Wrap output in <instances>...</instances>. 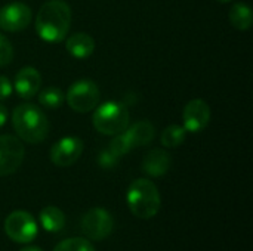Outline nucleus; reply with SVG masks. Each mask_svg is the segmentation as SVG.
I'll list each match as a JSON object with an SVG mask.
<instances>
[{
  "instance_id": "nucleus-8",
  "label": "nucleus",
  "mask_w": 253,
  "mask_h": 251,
  "mask_svg": "<svg viewBox=\"0 0 253 251\" xmlns=\"http://www.w3.org/2000/svg\"><path fill=\"white\" fill-rule=\"evenodd\" d=\"M25 155L24 143L12 135H0V178L15 173Z\"/></svg>"
},
{
  "instance_id": "nucleus-21",
  "label": "nucleus",
  "mask_w": 253,
  "mask_h": 251,
  "mask_svg": "<svg viewBox=\"0 0 253 251\" xmlns=\"http://www.w3.org/2000/svg\"><path fill=\"white\" fill-rule=\"evenodd\" d=\"M13 59V46L12 43L0 33V67H6Z\"/></svg>"
},
{
  "instance_id": "nucleus-14",
  "label": "nucleus",
  "mask_w": 253,
  "mask_h": 251,
  "mask_svg": "<svg viewBox=\"0 0 253 251\" xmlns=\"http://www.w3.org/2000/svg\"><path fill=\"white\" fill-rule=\"evenodd\" d=\"M172 166V158L165 149H151L142 160V170L151 178L165 176Z\"/></svg>"
},
{
  "instance_id": "nucleus-1",
  "label": "nucleus",
  "mask_w": 253,
  "mask_h": 251,
  "mask_svg": "<svg viewBox=\"0 0 253 251\" xmlns=\"http://www.w3.org/2000/svg\"><path fill=\"white\" fill-rule=\"evenodd\" d=\"M71 25V9L64 0H47L36 16V33L47 43L62 41Z\"/></svg>"
},
{
  "instance_id": "nucleus-6",
  "label": "nucleus",
  "mask_w": 253,
  "mask_h": 251,
  "mask_svg": "<svg viewBox=\"0 0 253 251\" xmlns=\"http://www.w3.org/2000/svg\"><path fill=\"white\" fill-rule=\"evenodd\" d=\"M4 232L6 235L18 244H30L36 240L39 232V225L36 219L22 210L12 212L4 220Z\"/></svg>"
},
{
  "instance_id": "nucleus-13",
  "label": "nucleus",
  "mask_w": 253,
  "mask_h": 251,
  "mask_svg": "<svg viewBox=\"0 0 253 251\" xmlns=\"http://www.w3.org/2000/svg\"><path fill=\"white\" fill-rule=\"evenodd\" d=\"M122 136L132 151L133 148H141V146L150 145L156 136V129L150 121L141 120V121L132 124L130 127L127 126V129L122 133Z\"/></svg>"
},
{
  "instance_id": "nucleus-18",
  "label": "nucleus",
  "mask_w": 253,
  "mask_h": 251,
  "mask_svg": "<svg viewBox=\"0 0 253 251\" xmlns=\"http://www.w3.org/2000/svg\"><path fill=\"white\" fill-rule=\"evenodd\" d=\"M37 98H39V104L43 108H47V109H58L65 101L64 92L59 87H55V86L44 87L43 90H40L37 93Z\"/></svg>"
},
{
  "instance_id": "nucleus-9",
  "label": "nucleus",
  "mask_w": 253,
  "mask_h": 251,
  "mask_svg": "<svg viewBox=\"0 0 253 251\" xmlns=\"http://www.w3.org/2000/svg\"><path fill=\"white\" fill-rule=\"evenodd\" d=\"M84 143L77 136H65L53 143L49 157L50 161L58 167H70L82 157Z\"/></svg>"
},
{
  "instance_id": "nucleus-3",
  "label": "nucleus",
  "mask_w": 253,
  "mask_h": 251,
  "mask_svg": "<svg viewBox=\"0 0 253 251\" xmlns=\"http://www.w3.org/2000/svg\"><path fill=\"white\" fill-rule=\"evenodd\" d=\"M126 201L130 213L141 220H148L154 217L162 206L157 186L150 179L144 178L136 179L130 183L126 194Z\"/></svg>"
},
{
  "instance_id": "nucleus-15",
  "label": "nucleus",
  "mask_w": 253,
  "mask_h": 251,
  "mask_svg": "<svg viewBox=\"0 0 253 251\" xmlns=\"http://www.w3.org/2000/svg\"><path fill=\"white\" fill-rule=\"evenodd\" d=\"M65 49L76 59H86L95 50V40L87 33H76L65 41Z\"/></svg>"
},
{
  "instance_id": "nucleus-4",
  "label": "nucleus",
  "mask_w": 253,
  "mask_h": 251,
  "mask_svg": "<svg viewBox=\"0 0 253 251\" xmlns=\"http://www.w3.org/2000/svg\"><path fill=\"white\" fill-rule=\"evenodd\" d=\"M93 127L105 136H117L129 126V111L117 101H108L96 107L92 117Z\"/></svg>"
},
{
  "instance_id": "nucleus-17",
  "label": "nucleus",
  "mask_w": 253,
  "mask_h": 251,
  "mask_svg": "<svg viewBox=\"0 0 253 251\" xmlns=\"http://www.w3.org/2000/svg\"><path fill=\"white\" fill-rule=\"evenodd\" d=\"M228 19L234 28L240 31H246L252 27L253 13L252 9L245 3H234L230 9Z\"/></svg>"
},
{
  "instance_id": "nucleus-26",
  "label": "nucleus",
  "mask_w": 253,
  "mask_h": 251,
  "mask_svg": "<svg viewBox=\"0 0 253 251\" xmlns=\"http://www.w3.org/2000/svg\"><path fill=\"white\" fill-rule=\"evenodd\" d=\"M216 1H219V3H228V1H233V0H216Z\"/></svg>"
},
{
  "instance_id": "nucleus-5",
  "label": "nucleus",
  "mask_w": 253,
  "mask_h": 251,
  "mask_svg": "<svg viewBox=\"0 0 253 251\" xmlns=\"http://www.w3.org/2000/svg\"><path fill=\"white\" fill-rule=\"evenodd\" d=\"M101 92L95 81L82 78L74 81L68 92L65 93V101L68 107L80 114H86L92 109H95L99 104Z\"/></svg>"
},
{
  "instance_id": "nucleus-24",
  "label": "nucleus",
  "mask_w": 253,
  "mask_h": 251,
  "mask_svg": "<svg viewBox=\"0 0 253 251\" xmlns=\"http://www.w3.org/2000/svg\"><path fill=\"white\" fill-rule=\"evenodd\" d=\"M7 121V109L4 105H0V129L6 124Z\"/></svg>"
},
{
  "instance_id": "nucleus-20",
  "label": "nucleus",
  "mask_w": 253,
  "mask_h": 251,
  "mask_svg": "<svg viewBox=\"0 0 253 251\" xmlns=\"http://www.w3.org/2000/svg\"><path fill=\"white\" fill-rule=\"evenodd\" d=\"M53 251H96L95 247L87 241V238H67L56 244Z\"/></svg>"
},
{
  "instance_id": "nucleus-12",
  "label": "nucleus",
  "mask_w": 253,
  "mask_h": 251,
  "mask_svg": "<svg viewBox=\"0 0 253 251\" xmlns=\"http://www.w3.org/2000/svg\"><path fill=\"white\" fill-rule=\"evenodd\" d=\"M40 84H42L40 72L33 67H24L15 75L13 90L19 95V98L31 99L39 93Z\"/></svg>"
},
{
  "instance_id": "nucleus-7",
  "label": "nucleus",
  "mask_w": 253,
  "mask_h": 251,
  "mask_svg": "<svg viewBox=\"0 0 253 251\" xmlns=\"http://www.w3.org/2000/svg\"><path fill=\"white\" fill-rule=\"evenodd\" d=\"M113 228H114L113 217L102 207L90 209L83 215L80 220V229L83 235L93 241L105 240L113 232Z\"/></svg>"
},
{
  "instance_id": "nucleus-16",
  "label": "nucleus",
  "mask_w": 253,
  "mask_h": 251,
  "mask_svg": "<svg viewBox=\"0 0 253 251\" xmlns=\"http://www.w3.org/2000/svg\"><path fill=\"white\" fill-rule=\"evenodd\" d=\"M40 225L46 232L56 234L65 226V215L55 206H47L40 212Z\"/></svg>"
},
{
  "instance_id": "nucleus-10",
  "label": "nucleus",
  "mask_w": 253,
  "mask_h": 251,
  "mask_svg": "<svg viewBox=\"0 0 253 251\" xmlns=\"http://www.w3.org/2000/svg\"><path fill=\"white\" fill-rule=\"evenodd\" d=\"M31 22V9L22 1H12L0 7V28L7 33L25 30Z\"/></svg>"
},
{
  "instance_id": "nucleus-11",
  "label": "nucleus",
  "mask_w": 253,
  "mask_h": 251,
  "mask_svg": "<svg viewBox=\"0 0 253 251\" xmlns=\"http://www.w3.org/2000/svg\"><path fill=\"white\" fill-rule=\"evenodd\" d=\"M211 121V108L203 99L190 101L182 111V123L187 133H200Z\"/></svg>"
},
{
  "instance_id": "nucleus-25",
  "label": "nucleus",
  "mask_w": 253,
  "mask_h": 251,
  "mask_svg": "<svg viewBox=\"0 0 253 251\" xmlns=\"http://www.w3.org/2000/svg\"><path fill=\"white\" fill-rule=\"evenodd\" d=\"M19 251H43L42 249L36 247V246H25L24 249H21Z\"/></svg>"
},
{
  "instance_id": "nucleus-2",
  "label": "nucleus",
  "mask_w": 253,
  "mask_h": 251,
  "mask_svg": "<svg viewBox=\"0 0 253 251\" xmlns=\"http://www.w3.org/2000/svg\"><path fill=\"white\" fill-rule=\"evenodd\" d=\"M12 126L16 136L31 145L43 142L49 135V120L33 104H21L12 112Z\"/></svg>"
},
{
  "instance_id": "nucleus-22",
  "label": "nucleus",
  "mask_w": 253,
  "mask_h": 251,
  "mask_svg": "<svg viewBox=\"0 0 253 251\" xmlns=\"http://www.w3.org/2000/svg\"><path fill=\"white\" fill-rule=\"evenodd\" d=\"M117 160H119V157H116V155L110 151V148H107V149L99 155V158H98L99 164H101L102 167H105V169L114 167V166L117 164Z\"/></svg>"
},
{
  "instance_id": "nucleus-19",
  "label": "nucleus",
  "mask_w": 253,
  "mask_h": 251,
  "mask_svg": "<svg viewBox=\"0 0 253 251\" xmlns=\"http://www.w3.org/2000/svg\"><path fill=\"white\" fill-rule=\"evenodd\" d=\"M185 138H187V130L179 124H172L162 132L160 141L162 145L166 148H178L179 145L184 143Z\"/></svg>"
},
{
  "instance_id": "nucleus-23",
  "label": "nucleus",
  "mask_w": 253,
  "mask_h": 251,
  "mask_svg": "<svg viewBox=\"0 0 253 251\" xmlns=\"http://www.w3.org/2000/svg\"><path fill=\"white\" fill-rule=\"evenodd\" d=\"M12 93H13V84L6 75H0V101L10 98Z\"/></svg>"
}]
</instances>
